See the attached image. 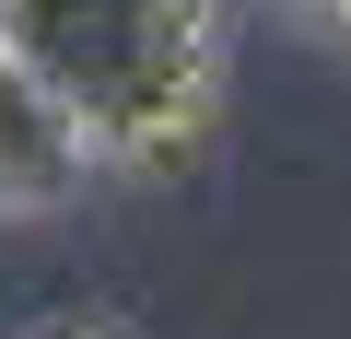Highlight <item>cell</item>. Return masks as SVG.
Wrapping results in <instances>:
<instances>
[{"label": "cell", "mask_w": 351, "mask_h": 339, "mask_svg": "<svg viewBox=\"0 0 351 339\" xmlns=\"http://www.w3.org/2000/svg\"><path fill=\"white\" fill-rule=\"evenodd\" d=\"M94 188V152L82 129L47 105V82L0 47V223H24V211H71Z\"/></svg>", "instance_id": "2"}, {"label": "cell", "mask_w": 351, "mask_h": 339, "mask_svg": "<svg viewBox=\"0 0 351 339\" xmlns=\"http://www.w3.org/2000/svg\"><path fill=\"white\" fill-rule=\"evenodd\" d=\"M24 339H117V327H24Z\"/></svg>", "instance_id": "4"}, {"label": "cell", "mask_w": 351, "mask_h": 339, "mask_svg": "<svg viewBox=\"0 0 351 339\" xmlns=\"http://www.w3.org/2000/svg\"><path fill=\"white\" fill-rule=\"evenodd\" d=\"M339 36H351V24H339Z\"/></svg>", "instance_id": "5"}, {"label": "cell", "mask_w": 351, "mask_h": 339, "mask_svg": "<svg viewBox=\"0 0 351 339\" xmlns=\"http://www.w3.org/2000/svg\"><path fill=\"white\" fill-rule=\"evenodd\" d=\"M293 24H351V0H281Z\"/></svg>", "instance_id": "3"}, {"label": "cell", "mask_w": 351, "mask_h": 339, "mask_svg": "<svg viewBox=\"0 0 351 339\" xmlns=\"http://www.w3.org/2000/svg\"><path fill=\"white\" fill-rule=\"evenodd\" d=\"M0 47L82 129L94 176H176L223 129V0H0Z\"/></svg>", "instance_id": "1"}]
</instances>
